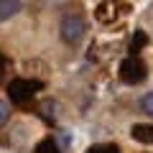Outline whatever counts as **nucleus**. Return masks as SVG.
I'll return each mask as SVG.
<instances>
[{"label": "nucleus", "instance_id": "nucleus-7", "mask_svg": "<svg viewBox=\"0 0 153 153\" xmlns=\"http://www.w3.org/2000/svg\"><path fill=\"white\" fill-rule=\"evenodd\" d=\"M36 153H64V151H61V148L56 146V140H54V138H44V140H41V143L36 146Z\"/></svg>", "mask_w": 153, "mask_h": 153}, {"label": "nucleus", "instance_id": "nucleus-10", "mask_svg": "<svg viewBox=\"0 0 153 153\" xmlns=\"http://www.w3.org/2000/svg\"><path fill=\"white\" fill-rule=\"evenodd\" d=\"M87 153H120L117 151V146H112V143H107V146H92Z\"/></svg>", "mask_w": 153, "mask_h": 153}, {"label": "nucleus", "instance_id": "nucleus-2", "mask_svg": "<svg viewBox=\"0 0 153 153\" xmlns=\"http://www.w3.org/2000/svg\"><path fill=\"white\" fill-rule=\"evenodd\" d=\"M117 74H120V82H125V84H140L143 79L148 76V69H146V64H143L138 56H128V59H123L120 61V69H117Z\"/></svg>", "mask_w": 153, "mask_h": 153}, {"label": "nucleus", "instance_id": "nucleus-6", "mask_svg": "<svg viewBox=\"0 0 153 153\" xmlns=\"http://www.w3.org/2000/svg\"><path fill=\"white\" fill-rule=\"evenodd\" d=\"M143 46H148V33L146 31H135V36H133V41H130V54L138 56L143 51Z\"/></svg>", "mask_w": 153, "mask_h": 153}, {"label": "nucleus", "instance_id": "nucleus-3", "mask_svg": "<svg viewBox=\"0 0 153 153\" xmlns=\"http://www.w3.org/2000/svg\"><path fill=\"white\" fill-rule=\"evenodd\" d=\"M84 31H87V26H84L82 16L69 13V16L61 18V38H64L66 44H79L82 36H84Z\"/></svg>", "mask_w": 153, "mask_h": 153}, {"label": "nucleus", "instance_id": "nucleus-1", "mask_svg": "<svg viewBox=\"0 0 153 153\" xmlns=\"http://www.w3.org/2000/svg\"><path fill=\"white\" fill-rule=\"evenodd\" d=\"M38 89H44V82H38V79H10L8 84V94H10V102L16 105H23L38 92Z\"/></svg>", "mask_w": 153, "mask_h": 153}, {"label": "nucleus", "instance_id": "nucleus-4", "mask_svg": "<svg viewBox=\"0 0 153 153\" xmlns=\"http://www.w3.org/2000/svg\"><path fill=\"white\" fill-rule=\"evenodd\" d=\"M130 135L138 143H153V125H133Z\"/></svg>", "mask_w": 153, "mask_h": 153}, {"label": "nucleus", "instance_id": "nucleus-8", "mask_svg": "<svg viewBox=\"0 0 153 153\" xmlns=\"http://www.w3.org/2000/svg\"><path fill=\"white\" fill-rule=\"evenodd\" d=\"M97 18L107 23L110 18H115V8H110V5H100V8H97Z\"/></svg>", "mask_w": 153, "mask_h": 153}, {"label": "nucleus", "instance_id": "nucleus-11", "mask_svg": "<svg viewBox=\"0 0 153 153\" xmlns=\"http://www.w3.org/2000/svg\"><path fill=\"white\" fill-rule=\"evenodd\" d=\"M8 117H10V112H8V105L3 102V100H0V128H3V125L8 123Z\"/></svg>", "mask_w": 153, "mask_h": 153}, {"label": "nucleus", "instance_id": "nucleus-12", "mask_svg": "<svg viewBox=\"0 0 153 153\" xmlns=\"http://www.w3.org/2000/svg\"><path fill=\"white\" fill-rule=\"evenodd\" d=\"M0 82H3V71H0Z\"/></svg>", "mask_w": 153, "mask_h": 153}, {"label": "nucleus", "instance_id": "nucleus-5", "mask_svg": "<svg viewBox=\"0 0 153 153\" xmlns=\"http://www.w3.org/2000/svg\"><path fill=\"white\" fill-rule=\"evenodd\" d=\"M21 10V0H0V21H8Z\"/></svg>", "mask_w": 153, "mask_h": 153}, {"label": "nucleus", "instance_id": "nucleus-9", "mask_svg": "<svg viewBox=\"0 0 153 153\" xmlns=\"http://www.w3.org/2000/svg\"><path fill=\"white\" fill-rule=\"evenodd\" d=\"M140 110H143L146 115H153V92H148L146 97L140 100Z\"/></svg>", "mask_w": 153, "mask_h": 153}]
</instances>
